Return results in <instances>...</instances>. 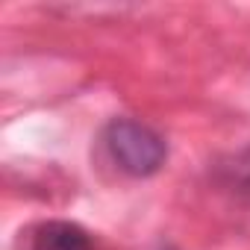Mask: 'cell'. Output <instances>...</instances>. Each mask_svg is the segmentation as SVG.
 Instances as JSON below:
<instances>
[{
    "instance_id": "1",
    "label": "cell",
    "mask_w": 250,
    "mask_h": 250,
    "mask_svg": "<svg viewBox=\"0 0 250 250\" xmlns=\"http://www.w3.org/2000/svg\"><path fill=\"white\" fill-rule=\"evenodd\" d=\"M106 145L121 171L133 177H150L165 165V142L139 121L115 118L106 127Z\"/></svg>"
},
{
    "instance_id": "3",
    "label": "cell",
    "mask_w": 250,
    "mask_h": 250,
    "mask_svg": "<svg viewBox=\"0 0 250 250\" xmlns=\"http://www.w3.org/2000/svg\"><path fill=\"white\" fill-rule=\"evenodd\" d=\"M232 180H235V188L250 197V150L235 159V165H232Z\"/></svg>"
},
{
    "instance_id": "2",
    "label": "cell",
    "mask_w": 250,
    "mask_h": 250,
    "mask_svg": "<svg viewBox=\"0 0 250 250\" xmlns=\"http://www.w3.org/2000/svg\"><path fill=\"white\" fill-rule=\"evenodd\" d=\"M33 250H94L91 235L71 221H47L36 229Z\"/></svg>"
}]
</instances>
